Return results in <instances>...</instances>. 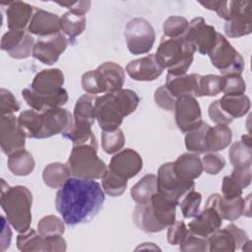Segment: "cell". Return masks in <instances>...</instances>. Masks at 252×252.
Here are the masks:
<instances>
[{
    "instance_id": "cell-1",
    "label": "cell",
    "mask_w": 252,
    "mask_h": 252,
    "mask_svg": "<svg viewBox=\"0 0 252 252\" xmlns=\"http://www.w3.org/2000/svg\"><path fill=\"white\" fill-rule=\"evenodd\" d=\"M104 200V191L96 181L70 177L57 191L55 207L64 222L75 226L96 216Z\"/></svg>"
},
{
    "instance_id": "cell-2",
    "label": "cell",
    "mask_w": 252,
    "mask_h": 252,
    "mask_svg": "<svg viewBox=\"0 0 252 252\" xmlns=\"http://www.w3.org/2000/svg\"><path fill=\"white\" fill-rule=\"evenodd\" d=\"M140 102L138 94L128 89L104 94L95 100V119L102 131H115L125 116L134 112Z\"/></svg>"
},
{
    "instance_id": "cell-3",
    "label": "cell",
    "mask_w": 252,
    "mask_h": 252,
    "mask_svg": "<svg viewBox=\"0 0 252 252\" xmlns=\"http://www.w3.org/2000/svg\"><path fill=\"white\" fill-rule=\"evenodd\" d=\"M32 205V195L26 186L11 187L1 179V207L9 223L20 233L30 229Z\"/></svg>"
},
{
    "instance_id": "cell-4",
    "label": "cell",
    "mask_w": 252,
    "mask_h": 252,
    "mask_svg": "<svg viewBox=\"0 0 252 252\" xmlns=\"http://www.w3.org/2000/svg\"><path fill=\"white\" fill-rule=\"evenodd\" d=\"M199 4L208 10L215 11L220 18L225 21L224 32L228 37H241L251 33V1H207L199 2Z\"/></svg>"
},
{
    "instance_id": "cell-5",
    "label": "cell",
    "mask_w": 252,
    "mask_h": 252,
    "mask_svg": "<svg viewBox=\"0 0 252 252\" xmlns=\"http://www.w3.org/2000/svg\"><path fill=\"white\" fill-rule=\"evenodd\" d=\"M195 48L183 36L170 38L162 36L155 54L158 64L172 76L185 75L194 58Z\"/></svg>"
},
{
    "instance_id": "cell-6",
    "label": "cell",
    "mask_w": 252,
    "mask_h": 252,
    "mask_svg": "<svg viewBox=\"0 0 252 252\" xmlns=\"http://www.w3.org/2000/svg\"><path fill=\"white\" fill-rule=\"evenodd\" d=\"M96 95L86 94L81 95L75 104L73 113V124L62 133V136L69 139L74 146L90 144L97 147L96 139L92 131L95 120Z\"/></svg>"
},
{
    "instance_id": "cell-7",
    "label": "cell",
    "mask_w": 252,
    "mask_h": 252,
    "mask_svg": "<svg viewBox=\"0 0 252 252\" xmlns=\"http://www.w3.org/2000/svg\"><path fill=\"white\" fill-rule=\"evenodd\" d=\"M96 151L97 147L90 144L73 146L66 163L73 177L95 180L103 176L107 168Z\"/></svg>"
},
{
    "instance_id": "cell-8",
    "label": "cell",
    "mask_w": 252,
    "mask_h": 252,
    "mask_svg": "<svg viewBox=\"0 0 252 252\" xmlns=\"http://www.w3.org/2000/svg\"><path fill=\"white\" fill-rule=\"evenodd\" d=\"M208 55L213 66L222 76L229 74L241 75L244 70L245 63L243 57L220 32H218L217 41Z\"/></svg>"
},
{
    "instance_id": "cell-9",
    "label": "cell",
    "mask_w": 252,
    "mask_h": 252,
    "mask_svg": "<svg viewBox=\"0 0 252 252\" xmlns=\"http://www.w3.org/2000/svg\"><path fill=\"white\" fill-rule=\"evenodd\" d=\"M124 36L128 50L134 55L148 53L155 43L153 26L144 18L131 19L125 26Z\"/></svg>"
},
{
    "instance_id": "cell-10",
    "label": "cell",
    "mask_w": 252,
    "mask_h": 252,
    "mask_svg": "<svg viewBox=\"0 0 252 252\" xmlns=\"http://www.w3.org/2000/svg\"><path fill=\"white\" fill-rule=\"evenodd\" d=\"M195 186L194 181L180 179L173 170V162L161 164L157 176L158 192L179 204V200Z\"/></svg>"
},
{
    "instance_id": "cell-11",
    "label": "cell",
    "mask_w": 252,
    "mask_h": 252,
    "mask_svg": "<svg viewBox=\"0 0 252 252\" xmlns=\"http://www.w3.org/2000/svg\"><path fill=\"white\" fill-rule=\"evenodd\" d=\"M217 35L218 32L213 26L207 25L204 18L197 17L189 22L188 28L182 36L195 48V51L208 55L217 41Z\"/></svg>"
},
{
    "instance_id": "cell-12",
    "label": "cell",
    "mask_w": 252,
    "mask_h": 252,
    "mask_svg": "<svg viewBox=\"0 0 252 252\" xmlns=\"http://www.w3.org/2000/svg\"><path fill=\"white\" fill-rule=\"evenodd\" d=\"M249 240L247 233L238 226L230 223L224 228H218L208 238V251L233 252L240 249Z\"/></svg>"
},
{
    "instance_id": "cell-13",
    "label": "cell",
    "mask_w": 252,
    "mask_h": 252,
    "mask_svg": "<svg viewBox=\"0 0 252 252\" xmlns=\"http://www.w3.org/2000/svg\"><path fill=\"white\" fill-rule=\"evenodd\" d=\"M17 247L23 252L66 251V240L61 235L42 236L34 229H29L17 236Z\"/></svg>"
},
{
    "instance_id": "cell-14",
    "label": "cell",
    "mask_w": 252,
    "mask_h": 252,
    "mask_svg": "<svg viewBox=\"0 0 252 252\" xmlns=\"http://www.w3.org/2000/svg\"><path fill=\"white\" fill-rule=\"evenodd\" d=\"M26 134L19 125L18 118L13 115L0 117V145L2 152L10 156L15 152L25 149Z\"/></svg>"
},
{
    "instance_id": "cell-15",
    "label": "cell",
    "mask_w": 252,
    "mask_h": 252,
    "mask_svg": "<svg viewBox=\"0 0 252 252\" xmlns=\"http://www.w3.org/2000/svg\"><path fill=\"white\" fill-rule=\"evenodd\" d=\"M174 113L176 125L183 133L198 128L203 122L200 104L194 96L185 95L176 98Z\"/></svg>"
},
{
    "instance_id": "cell-16",
    "label": "cell",
    "mask_w": 252,
    "mask_h": 252,
    "mask_svg": "<svg viewBox=\"0 0 252 252\" xmlns=\"http://www.w3.org/2000/svg\"><path fill=\"white\" fill-rule=\"evenodd\" d=\"M68 39L61 32L47 36L38 37L34 42L32 56L45 65L54 64L66 50Z\"/></svg>"
},
{
    "instance_id": "cell-17",
    "label": "cell",
    "mask_w": 252,
    "mask_h": 252,
    "mask_svg": "<svg viewBox=\"0 0 252 252\" xmlns=\"http://www.w3.org/2000/svg\"><path fill=\"white\" fill-rule=\"evenodd\" d=\"M206 205L213 207L222 220H235L241 216L250 217V195L246 199L241 196L234 199H225L218 193L210 195Z\"/></svg>"
},
{
    "instance_id": "cell-18",
    "label": "cell",
    "mask_w": 252,
    "mask_h": 252,
    "mask_svg": "<svg viewBox=\"0 0 252 252\" xmlns=\"http://www.w3.org/2000/svg\"><path fill=\"white\" fill-rule=\"evenodd\" d=\"M34 39L29 32L10 31L1 38V49L15 59H26L32 55Z\"/></svg>"
},
{
    "instance_id": "cell-19",
    "label": "cell",
    "mask_w": 252,
    "mask_h": 252,
    "mask_svg": "<svg viewBox=\"0 0 252 252\" xmlns=\"http://www.w3.org/2000/svg\"><path fill=\"white\" fill-rule=\"evenodd\" d=\"M41 114L42 128L38 139L50 138L54 135L62 134L73 124V115L66 108H52L41 112Z\"/></svg>"
},
{
    "instance_id": "cell-20",
    "label": "cell",
    "mask_w": 252,
    "mask_h": 252,
    "mask_svg": "<svg viewBox=\"0 0 252 252\" xmlns=\"http://www.w3.org/2000/svg\"><path fill=\"white\" fill-rule=\"evenodd\" d=\"M142 168V158L132 149H125L118 152L111 158L108 166V169L113 173L126 180L136 176Z\"/></svg>"
},
{
    "instance_id": "cell-21",
    "label": "cell",
    "mask_w": 252,
    "mask_h": 252,
    "mask_svg": "<svg viewBox=\"0 0 252 252\" xmlns=\"http://www.w3.org/2000/svg\"><path fill=\"white\" fill-rule=\"evenodd\" d=\"M22 95L32 109L41 112L61 107L68 101V93L64 88L53 94H37L31 88H27L22 91Z\"/></svg>"
},
{
    "instance_id": "cell-22",
    "label": "cell",
    "mask_w": 252,
    "mask_h": 252,
    "mask_svg": "<svg viewBox=\"0 0 252 252\" xmlns=\"http://www.w3.org/2000/svg\"><path fill=\"white\" fill-rule=\"evenodd\" d=\"M126 72L135 81L150 82L158 79L162 74L163 69L158 64L155 54H149L130 61L126 65Z\"/></svg>"
},
{
    "instance_id": "cell-23",
    "label": "cell",
    "mask_w": 252,
    "mask_h": 252,
    "mask_svg": "<svg viewBox=\"0 0 252 252\" xmlns=\"http://www.w3.org/2000/svg\"><path fill=\"white\" fill-rule=\"evenodd\" d=\"M222 219L219 213L211 206L205 205L202 212L194 217L193 220L188 223V229L194 234L208 238L214 231L221 226Z\"/></svg>"
},
{
    "instance_id": "cell-24",
    "label": "cell",
    "mask_w": 252,
    "mask_h": 252,
    "mask_svg": "<svg viewBox=\"0 0 252 252\" xmlns=\"http://www.w3.org/2000/svg\"><path fill=\"white\" fill-rule=\"evenodd\" d=\"M61 31V19L56 14L34 7L32 18L29 24L28 32L32 34L47 36Z\"/></svg>"
},
{
    "instance_id": "cell-25",
    "label": "cell",
    "mask_w": 252,
    "mask_h": 252,
    "mask_svg": "<svg viewBox=\"0 0 252 252\" xmlns=\"http://www.w3.org/2000/svg\"><path fill=\"white\" fill-rule=\"evenodd\" d=\"M201 75L190 74L182 76H172L167 74L165 87L170 92V94L178 98L180 96H199V83Z\"/></svg>"
},
{
    "instance_id": "cell-26",
    "label": "cell",
    "mask_w": 252,
    "mask_h": 252,
    "mask_svg": "<svg viewBox=\"0 0 252 252\" xmlns=\"http://www.w3.org/2000/svg\"><path fill=\"white\" fill-rule=\"evenodd\" d=\"M34 7L23 1H12L6 5V21L10 31H24L30 24ZM29 27V26H28Z\"/></svg>"
},
{
    "instance_id": "cell-27",
    "label": "cell",
    "mask_w": 252,
    "mask_h": 252,
    "mask_svg": "<svg viewBox=\"0 0 252 252\" xmlns=\"http://www.w3.org/2000/svg\"><path fill=\"white\" fill-rule=\"evenodd\" d=\"M64 74L58 68L44 69L37 73L31 85V89L37 94H53L62 89Z\"/></svg>"
},
{
    "instance_id": "cell-28",
    "label": "cell",
    "mask_w": 252,
    "mask_h": 252,
    "mask_svg": "<svg viewBox=\"0 0 252 252\" xmlns=\"http://www.w3.org/2000/svg\"><path fill=\"white\" fill-rule=\"evenodd\" d=\"M173 170L180 179L194 181L203 172L201 158L197 154H182L173 162Z\"/></svg>"
},
{
    "instance_id": "cell-29",
    "label": "cell",
    "mask_w": 252,
    "mask_h": 252,
    "mask_svg": "<svg viewBox=\"0 0 252 252\" xmlns=\"http://www.w3.org/2000/svg\"><path fill=\"white\" fill-rule=\"evenodd\" d=\"M152 212L158 222L164 228L175 221V209L177 202L167 199L158 191L150 200Z\"/></svg>"
},
{
    "instance_id": "cell-30",
    "label": "cell",
    "mask_w": 252,
    "mask_h": 252,
    "mask_svg": "<svg viewBox=\"0 0 252 252\" xmlns=\"http://www.w3.org/2000/svg\"><path fill=\"white\" fill-rule=\"evenodd\" d=\"M101 75L105 94L114 93L122 89L125 81V73L123 68L115 62H104L97 68Z\"/></svg>"
},
{
    "instance_id": "cell-31",
    "label": "cell",
    "mask_w": 252,
    "mask_h": 252,
    "mask_svg": "<svg viewBox=\"0 0 252 252\" xmlns=\"http://www.w3.org/2000/svg\"><path fill=\"white\" fill-rule=\"evenodd\" d=\"M133 221L136 226L147 233L159 232L164 229L156 220L150 205V201L143 204H137L133 211Z\"/></svg>"
},
{
    "instance_id": "cell-32",
    "label": "cell",
    "mask_w": 252,
    "mask_h": 252,
    "mask_svg": "<svg viewBox=\"0 0 252 252\" xmlns=\"http://www.w3.org/2000/svg\"><path fill=\"white\" fill-rule=\"evenodd\" d=\"M222 110L231 118L244 116L250 109V99L246 94H224L219 99Z\"/></svg>"
},
{
    "instance_id": "cell-33",
    "label": "cell",
    "mask_w": 252,
    "mask_h": 252,
    "mask_svg": "<svg viewBox=\"0 0 252 252\" xmlns=\"http://www.w3.org/2000/svg\"><path fill=\"white\" fill-rule=\"evenodd\" d=\"M232 139L231 129L227 125L217 124L210 127L206 134V144L208 152L222 151L230 144Z\"/></svg>"
},
{
    "instance_id": "cell-34",
    "label": "cell",
    "mask_w": 252,
    "mask_h": 252,
    "mask_svg": "<svg viewBox=\"0 0 252 252\" xmlns=\"http://www.w3.org/2000/svg\"><path fill=\"white\" fill-rule=\"evenodd\" d=\"M8 157V168L14 175L27 176L33 171L35 165L34 159L25 149L15 152Z\"/></svg>"
},
{
    "instance_id": "cell-35",
    "label": "cell",
    "mask_w": 252,
    "mask_h": 252,
    "mask_svg": "<svg viewBox=\"0 0 252 252\" xmlns=\"http://www.w3.org/2000/svg\"><path fill=\"white\" fill-rule=\"evenodd\" d=\"M70 175L67 164L61 162L49 163L42 171L43 182L50 188H60L70 178Z\"/></svg>"
},
{
    "instance_id": "cell-36",
    "label": "cell",
    "mask_w": 252,
    "mask_h": 252,
    "mask_svg": "<svg viewBox=\"0 0 252 252\" xmlns=\"http://www.w3.org/2000/svg\"><path fill=\"white\" fill-rule=\"evenodd\" d=\"M19 125L25 132L27 138L38 139L42 128V114L34 109H27L18 117Z\"/></svg>"
},
{
    "instance_id": "cell-37",
    "label": "cell",
    "mask_w": 252,
    "mask_h": 252,
    "mask_svg": "<svg viewBox=\"0 0 252 252\" xmlns=\"http://www.w3.org/2000/svg\"><path fill=\"white\" fill-rule=\"evenodd\" d=\"M157 191V176L155 174H147L131 188L130 193L137 204H143L149 202Z\"/></svg>"
},
{
    "instance_id": "cell-38",
    "label": "cell",
    "mask_w": 252,
    "mask_h": 252,
    "mask_svg": "<svg viewBox=\"0 0 252 252\" xmlns=\"http://www.w3.org/2000/svg\"><path fill=\"white\" fill-rule=\"evenodd\" d=\"M61 31L70 40H74L77 36L82 34L86 29L85 15L74 14L70 11L64 13L61 17Z\"/></svg>"
},
{
    "instance_id": "cell-39",
    "label": "cell",
    "mask_w": 252,
    "mask_h": 252,
    "mask_svg": "<svg viewBox=\"0 0 252 252\" xmlns=\"http://www.w3.org/2000/svg\"><path fill=\"white\" fill-rule=\"evenodd\" d=\"M229 161L236 169H245L251 167L252 156L251 146L238 141L232 144L228 152Z\"/></svg>"
},
{
    "instance_id": "cell-40",
    "label": "cell",
    "mask_w": 252,
    "mask_h": 252,
    "mask_svg": "<svg viewBox=\"0 0 252 252\" xmlns=\"http://www.w3.org/2000/svg\"><path fill=\"white\" fill-rule=\"evenodd\" d=\"M210 126L203 121L198 128L186 133L185 146L189 152L196 154H203L208 152L206 144V134Z\"/></svg>"
},
{
    "instance_id": "cell-41",
    "label": "cell",
    "mask_w": 252,
    "mask_h": 252,
    "mask_svg": "<svg viewBox=\"0 0 252 252\" xmlns=\"http://www.w3.org/2000/svg\"><path fill=\"white\" fill-rule=\"evenodd\" d=\"M101 185L104 193L111 197H117L125 192L127 180L116 175L110 169H107L101 177Z\"/></svg>"
},
{
    "instance_id": "cell-42",
    "label": "cell",
    "mask_w": 252,
    "mask_h": 252,
    "mask_svg": "<svg viewBox=\"0 0 252 252\" xmlns=\"http://www.w3.org/2000/svg\"><path fill=\"white\" fill-rule=\"evenodd\" d=\"M224 84L223 76H201L199 83V96H215L222 92Z\"/></svg>"
},
{
    "instance_id": "cell-43",
    "label": "cell",
    "mask_w": 252,
    "mask_h": 252,
    "mask_svg": "<svg viewBox=\"0 0 252 252\" xmlns=\"http://www.w3.org/2000/svg\"><path fill=\"white\" fill-rule=\"evenodd\" d=\"M37 231L42 236L62 235L65 231L64 220L56 216H45L37 222Z\"/></svg>"
},
{
    "instance_id": "cell-44",
    "label": "cell",
    "mask_w": 252,
    "mask_h": 252,
    "mask_svg": "<svg viewBox=\"0 0 252 252\" xmlns=\"http://www.w3.org/2000/svg\"><path fill=\"white\" fill-rule=\"evenodd\" d=\"M124 144L125 137L120 128L111 132H101V147L106 154L112 155L119 152L123 148Z\"/></svg>"
},
{
    "instance_id": "cell-45",
    "label": "cell",
    "mask_w": 252,
    "mask_h": 252,
    "mask_svg": "<svg viewBox=\"0 0 252 252\" xmlns=\"http://www.w3.org/2000/svg\"><path fill=\"white\" fill-rule=\"evenodd\" d=\"M202 202V195L195 191L194 189H191L188 191L181 202L179 201V206L182 212V215L185 219H190L196 217L200 212V206Z\"/></svg>"
},
{
    "instance_id": "cell-46",
    "label": "cell",
    "mask_w": 252,
    "mask_h": 252,
    "mask_svg": "<svg viewBox=\"0 0 252 252\" xmlns=\"http://www.w3.org/2000/svg\"><path fill=\"white\" fill-rule=\"evenodd\" d=\"M83 90L90 94H105V87L97 69L86 72L81 80Z\"/></svg>"
},
{
    "instance_id": "cell-47",
    "label": "cell",
    "mask_w": 252,
    "mask_h": 252,
    "mask_svg": "<svg viewBox=\"0 0 252 252\" xmlns=\"http://www.w3.org/2000/svg\"><path fill=\"white\" fill-rule=\"evenodd\" d=\"M188 25L189 23L184 17L170 16L163 23V34L164 36L170 38L180 37L185 33Z\"/></svg>"
},
{
    "instance_id": "cell-48",
    "label": "cell",
    "mask_w": 252,
    "mask_h": 252,
    "mask_svg": "<svg viewBox=\"0 0 252 252\" xmlns=\"http://www.w3.org/2000/svg\"><path fill=\"white\" fill-rule=\"evenodd\" d=\"M224 84L222 88V93L224 94H244L246 91V84L241 75L229 74L224 75Z\"/></svg>"
},
{
    "instance_id": "cell-49",
    "label": "cell",
    "mask_w": 252,
    "mask_h": 252,
    "mask_svg": "<svg viewBox=\"0 0 252 252\" xmlns=\"http://www.w3.org/2000/svg\"><path fill=\"white\" fill-rule=\"evenodd\" d=\"M179 249L181 251L205 252L208 250V241H207V238L198 236L189 230L187 235L180 242Z\"/></svg>"
},
{
    "instance_id": "cell-50",
    "label": "cell",
    "mask_w": 252,
    "mask_h": 252,
    "mask_svg": "<svg viewBox=\"0 0 252 252\" xmlns=\"http://www.w3.org/2000/svg\"><path fill=\"white\" fill-rule=\"evenodd\" d=\"M202 165H203V170H205L208 174L210 175H216L218 174L220 170L225 165V159L215 153H209L205 155L202 159Z\"/></svg>"
},
{
    "instance_id": "cell-51",
    "label": "cell",
    "mask_w": 252,
    "mask_h": 252,
    "mask_svg": "<svg viewBox=\"0 0 252 252\" xmlns=\"http://www.w3.org/2000/svg\"><path fill=\"white\" fill-rule=\"evenodd\" d=\"M20 103L14 94L4 89L1 88L0 90V114L1 115H9L13 114L14 112L19 111Z\"/></svg>"
},
{
    "instance_id": "cell-52",
    "label": "cell",
    "mask_w": 252,
    "mask_h": 252,
    "mask_svg": "<svg viewBox=\"0 0 252 252\" xmlns=\"http://www.w3.org/2000/svg\"><path fill=\"white\" fill-rule=\"evenodd\" d=\"M156 103L162 109L167 111H174L176 98L170 94L165 85L158 87L154 95Z\"/></svg>"
},
{
    "instance_id": "cell-53",
    "label": "cell",
    "mask_w": 252,
    "mask_h": 252,
    "mask_svg": "<svg viewBox=\"0 0 252 252\" xmlns=\"http://www.w3.org/2000/svg\"><path fill=\"white\" fill-rule=\"evenodd\" d=\"M189 229L182 220H175L173 223L168 225L167 230V241L171 245H179L180 242L187 235Z\"/></svg>"
},
{
    "instance_id": "cell-54",
    "label": "cell",
    "mask_w": 252,
    "mask_h": 252,
    "mask_svg": "<svg viewBox=\"0 0 252 252\" xmlns=\"http://www.w3.org/2000/svg\"><path fill=\"white\" fill-rule=\"evenodd\" d=\"M208 114L209 117L211 118V120L216 123V124H221V125H228L230 124L233 119H231L220 107L219 99L213 101L210 105H209V109H208Z\"/></svg>"
},
{
    "instance_id": "cell-55",
    "label": "cell",
    "mask_w": 252,
    "mask_h": 252,
    "mask_svg": "<svg viewBox=\"0 0 252 252\" xmlns=\"http://www.w3.org/2000/svg\"><path fill=\"white\" fill-rule=\"evenodd\" d=\"M242 190L229 176H224L221 184L222 197L225 199H234L242 195Z\"/></svg>"
},
{
    "instance_id": "cell-56",
    "label": "cell",
    "mask_w": 252,
    "mask_h": 252,
    "mask_svg": "<svg viewBox=\"0 0 252 252\" xmlns=\"http://www.w3.org/2000/svg\"><path fill=\"white\" fill-rule=\"evenodd\" d=\"M229 177L241 188L244 189L251 183V167L245 169L234 168Z\"/></svg>"
},
{
    "instance_id": "cell-57",
    "label": "cell",
    "mask_w": 252,
    "mask_h": 252,
    "mask_svg": "<svg viewBox=\"0 0 252 252\" xmlns=\"http://www.w3.org/2000/svg\"><path fill=\"white\" fill-rule=\"evenodd\" d=\"M58 5L66 7L70 12L78 15H85L89 12L92 2L91 1H75V2H60Z\"/></svg>"
},
{
    "instance_id": "cell-58",
    "label": "cell",
    "mask_w": 252,
    "mask_h": 252,
    "mask_svg": "<svg viewBox=\"0 0 252 252\" xmlns=\"http://www.w3.org/2000/svg\"><path fill=\"white\" fill-rule=\"evenodd\" d=\"M8 220L2 216L1 217V224H2V230H1V248L0 251L4 252L7 248L10 247L11 239H12V231L10 229V226L8 224Z\"/></svg>"
}]
</instances>
